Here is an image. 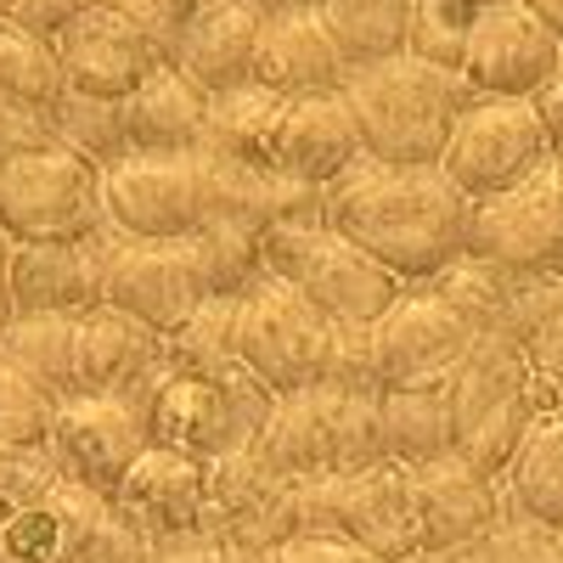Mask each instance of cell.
I'll use <instances>...</instances> for the list:
<instances>
[{"mask_svg": "<svg viewBox=\"0 0 563 563\" xmlns=\"http://www.w3.org/2000/svg\"><path fill=\"white\" fill-rule=\"evenodd\" d=\"M209 124V90L186 79L175 63L153 68L124 97V130L130 153H198Z\"/></svg>", "mask_w": 563, "mask_h": 563, "instance_id": "cell-28", "label": "cell"}, {"mask_svg": "<svg viewBox=\"0 0 563 563\" xmlns=\"http://www.w3.org/2000/svg\"><path fill=\"white\" fill-rule=\"evenodd\" d=\"M321 389H333V395H384L378 355H372V327H350V321L333 327V350H327Z\"/></svg>", "mask_w": 563, "mask_h": 563, "instance_id": "cell-41", "label": "cell"}, {"mask_svg": "<svg viewBox=\"0 0 563 563\" xmlns=\"http://www.w3.org/2000/svg\"><path fill=\"white\" fill-rule=\"evenodd\" d=\"M57 395H45L29 372L12 361H0V445L18 451H45L52 445V422H57Z\"/></svg>", "mask_w": 563, "mask_h": 563, "instance_id": "cell-39", "label": "cell"}, {"mask_svg": "<svg viewBox=\"0 0 563 563\" xmlns=\"http://www.w3.org/2000/svg\"><path fill=\"white\" fill-rule=\"evenodd\" d=\"M563 68V40L525 7V0H501L485 7L462 52V79L474 97H519L530 102L536 90Z\"/></svg>", "mask_w": 563, "mask_h": 563, "instance_id": "cell-16", "label": "cell"}, {"mask_svg": "<svg viewBox=\"0 0 563 563\" xmlns=\"http://www.w3.org/2000/svg\"><path fill=\"white\" fill-rule=\"evenodd\" d=\"M411 474V501H417V536H422V552H456L467 541H479L501 512H507V485L479 474L474 462H462L456 451L440 456V462H422V467H406Z\"/></svg>", "mask_w": 563, "mask_h": 563, "instance_id": "cell-19", "label": "cell"}, {"mask_svg": "<svg viewBox=\"0 0 563 563\" xmlns=\"http://www.w3.org/2000/svg\"><path fill=\"white\" fill-rule=\"evenodd\" d=\"M225 558V541L198 530V536H169V541H153L147 563H220Z\"/></svg>", "mask_w": 563, "mask_h": 563, "instance_id": "cell-47", "label": "cell"}, {"mask_svg": "<svg viewBox=\"0 0 563 563\" xmlns=\"http://www.w3.org/2000/svg\"><path fill=\"white\" fill-rule=\"evenodd\" d=\"M378 400L384 395H333V474H366V467L389 462Z\"/></svg>", "mask_w": 563, "mask_h": 563, "instance_id": "cell-40", "label": "cell"}, {"mask_svg": "<svg viewBox=\"0 0 563 563\" xmlns=\"http://www.w3.org/2000/svg\"><path fill=\"white\" fill-rule=\"evenodd\" d=\"M254 451L271 474L294 479V485L333 479V395L327 389L276 395L271 417L254 434Z\"/></svg>", "mask_w": 563, "mask_h": 563, "instance_id": "cell-27", "label": "cell"}, {"mask_svg": "<svg viewBox=\"0 0 563 563\" xmlns=\"http://www.w3.org/2000/svg\"><path fill=\"white\" fill-rule=\"evenodd\" d=\"M90 7H97V0H0V23H18V29H34L45 40H57Z\"/></svg>", "mask_w": 563, "mask_h": 563, "instance_id": "cell-44", "label": "cell"}, {"mask_svg": "<svg viewBox=\"0 0 563 563\" xmlns=\"http://www.w3.org/2000/svg\"><path fill=\"white\" fill-rule=\"evenodd\" d=\"M108 305L147 321L158 339H169L175 327H186L203 305L198 294V276L186 265L180 243H135L113 231V260H108Z\"/></svg>", "mask_w": 563, "mask_h": 563, "instance_id": "cell-21", "label": "cell"}, {"mask_svg": "<svg viewBox=\"0 0 563 563\" xmlns=\"http://www.w3.org/2000/svg\"><path fill=\"white\" fill-rule=\"evenodd\" d=\"M321 220L372 254L406 288L434 282L474 243V198L456 192V180L440 164H378L361 158L350 175L327 186Z\"/></svg>", "mask_w": 563, "mask_h": 563, "instance_id": "cell-1", "label": "cell"}, {"mask_svg": "<svg viewBox=\"0 0 563 563\" xmlns=\"http://www.w3.org/2000/svg\"><path fill=\"white\" fill-rule=\"evenodd\" d=\"M108 260H113V225L79 243H12L7 276L18 310H63L85 316L108 305Z\"/></svg>", "mask_w": 563, "mask_h": 563, "instance_id": "cell-18", "label": "cell"}, {"mask_svg": "<svg viewBox=\"0 0 563 563\" xmlns=\"http://www.w3.org/2000/svg\"><path fill=\"white\" fill-rule=\"evenodd\" d=\"M0 97L18 102L23 113L52 119V108L68 97L57 40H45L34 29H18V23H0Z\"/></svg>", "mask_w": 563, "mask_h": 563, "instance_id": "cell-35", "label": "cell"}, {"mask_svg": "<svg viewBox=\"0 0 563 563\" xmlns=\"http://www.w3.org/2000/svg\"><path fill=\"white\" fill-rule=\"evenodd\" d=\"M344 102L355 113L366 158L417 169V164H440L456 119L474 102V85L456 68H434L406 52L378 68H355L344 79Z\"/></svg>", "mask_w": 563, "mask_h": 563, "instance_id": "cell-2", "label": "cell"}, {"mask_svg": "<svg viewBox=\"0 0 563 563\" xmlns=\"http://www.w3.org/2000/svg\"><path fill=\"white\" fill-rule=\"evenodd\" d=\"M147 445H153V434H147V417H141L135 395H68L57 406L52 445L45 451L57 456L68 479H79L85 490L113 501L124 474Z\"/></svg>", "mask_w": 563, "mask_h": 563, "instance_id": "cell-14", "label": "cell"}, {"mask_svg": "<svg viewBox=\"0 0 563 563\" xmlns=\"http://www.w3.org/2000/svg\"><path fill=\"white\" fill-rule=\"evenodd\" d=\"M57 57H63L68 90L102 97V102H124L153 68L169 63V45L113 7H90L57 34Z\"/></svg>", "mask_w": 563, "mask_h": 563, "instance_id": "cell-17", "label": "cell"}, {"mask_svg": "<svg viewBox=\"0 0 563 563\" xmlns=\"http://www.w3.org/2000/svg\"><path fill=\"white\" fill-rule=\"evenodd\" d=\"M530 102H536V113H541V124H547L552 158H558V153H563V68H558V74H552V79H547V85L536 90Z\"/></svg>", "mask_w": 563, "mask_h": 563, "instance_id": "cell-48", "label": "cell"}, {"mask_svg": "<svg viewBox=\"0 0 563 563\" xmlns=\"http://www.w3.org/2000/svg\"><path fill=\"white\" fill-rule=\"evenodd\" d=\"M52 141L79 158H90L97 169L130 158V130H124V102H102V97H68L52 108Z\"/></svg>", "mask_w": 563, "mask_h": 563, "instance_id": "cell-36", "label": "cell"}, {"mask_svg": "<svg viewBox=\"0 0 563 563\" xmlns=\"http://www.w3.org/2000/svg\"><path fill=\"white\" fill-rule=\"evenodd\" d=\"M282 113H288V97L265 90L260 79L231 85V90H214V97H209V124H203V147H198V153H214V158H231V164H276Z\"/></svg>", "mask_w": 563, "mask_h": 563, "instance_id": "cell-29", "label": "cell"}, {"mask_svg": "<svg viewBox=\"0 0 563 563\" xmlns=\"http://www.w3.org/2000/svg\"><path fill=\"white\" fill-rule=\"evenodd\" d=\"M411 7L417 0H321L316 18L333 34L344 68H378L389 57H406L411 40Z\"/></svg>", "mask_w": 563, "mask_h": 563, "instance_id": "cell-31", "label": "cell"}, {"mask_svg": "<svg viewBox=\"0 0 563 563\" xmlns=\"http://www.w3.org/2000/svg\"><path fill=\"white\" fill-rule=\"evenodd\" d=\"M260 23H265V12L254 0H209V7L180 29L169 63L186 79H198L209 97L214 90H231V85H249L254 52H260Z\"/></svg>", "mask_w": 563, "mask_h": 563, "instance_id": "cell-26", "label": "cell"}, {"mask_svg": "<svg viewBox=\"0 0 563 563\" xmlns=\"http://www.w3.org/2000/svg\"><path fill=\"white\" fill-rule=\"evenodd\" d=\"M102 209L119 238L180 243L209 220L203 153H130L102 169Z\"/></svg>", "mask_w": 563, "mask_h": 563, "instance_id": "cell-11", "label": "cell"}, {"mask_svg": "<svg viewBox=\"0 0 563 563\" xmlns=\"http://www.w3.org/2000/svg\"><path fill=\"white\" fill-rule=\"evenodd\" d=\"M220 563H276V552H238V547H225Z\"/></svg>", "mask_w": 563, "mask_h": 563, "instance_id": "cell-52", "label": "cell"}, {"mask_svg": "<svg viewBox=\"0 0 563 563\" xmlns=\"http://www.w3.org/2000/svg\"><path fill=\"white\" fill-rule=\"evenodd\" d=\"M451 563H563V530L530 519L507 501V512L479 536L456 552H445Z\"/></svg>", "mask_w": 563, "mask_h": 563, "instance_id": "cell-37", "label": "cell"}, {"mask_svg": "<svg viewBox=\"0 0 563 563\" xmlns=\"http://www.w3.org/2000/svg\"><path fill=\"white\" fill-rule=\"evenodd\" d=\"M113 501L68 479L52 451L0 445V563H74Z\"/></svg>", "mask_w": 563, "mask_h": 563, "instance_id": "cell-4", "label": "cell"}, {"mask_svg": "<svg viewBox=\"0 0 563 563\" xmlns=\"http://www.w3.org/2000/svg\"><path fill=\"white\" fill-rule=\"evenodd\" d=\"M552 175H558V186H563V153H558V158H552Z\"/></svg>", "mask_w": 563, "mask_h": 563, "instance_id": "cell-54", "label": "cell"}, {"mask_svg": "<svg viewBox=\"0 0 563 563\" xmlns=\"http://www.w3.org/2000/svg\"><path fill=\"white\" fill-rule=\"evenodd\" d=\"M479 7H501V0H479Z\"/></svg>", "mask_w": 563, "mask_h": 563, "instance_id": "cell-55", "label": "cell"}, {"mask_svg": "<svg viewBox=\"0 0 563 563\" xmlns=\"http://www.w3.org/2000/svg\"><path fill=\"white\" fill-rule=\"evenodd\" d=\"M113 507L147 541L198 536V530H209V462L169 451V445H147L124 474Z\"/></svg>", "mask_w": 563, "mask_h": 563, "instance_id": "cell-20", "label": "cell"}, {"mask_svg": "<svg viewBox=\"0 0 563 563\" xmlns=\"http://www.w3.org/2000/svg\"><path fill=\"white\" fill-rule=\"evenodd\" d=\"M525 7H530V12H536V18H541V23L558 34V40H563V0H525Z\"/></svg>", "mask_w": 563, "mask_h": 563, "instance_id": "cell-50", "label": "cell"}, {"mask_svg": "<svg viewBox=\"0 0 563 563\" xmlns=\"http://www.w3.org/2000/svg\"><path fill=\"white\" fill-rule=\"evenodd\" d=\"M366 158L355 113L344 102V90H316V97H288L276 130V169L294 175L305 186H333L339 175H350Z\"/></svg>", "mask_w": 563, "mask_h": 563, "instance_id": "cell-23", "label": "cell"}, {"mask_svg": "<svg viewBox=\"0 0 563 563\" xmlns=\"http://www.w3.org/2000/svg\"><path fill=\"white\" fill-rule=\"evenodd\" d=\"M299 512L305 536H339L378 563H406L422 552L417 536V501H411V474L400 462H378L366 474H333L299 485Z\"/></svg>", "mask_w": 563, "mask_h": 563, "instance_id": "cell-9", "label": "cell"}, {"mask_svg": "<svg viewBox=\"0 0 563 563\" xmlns=\"http://www.w3.org/2000/svg\"><path fill=\"white\" fill-rule=\"evenodd\" d=\"M384 451L400 467H422L456 451L451 389H384Z\"/></svg>", "mask_w": 563, "mask_h": 563, "instance_id": "cell-32", "label": "cell"}, {"mask_svg": "<svg viewBox=\"0 0 563 563\" xmlns=\"http://www.w3.org/2000/svg\"><path fill=\"white\" fill-rule=\"evenodd\" d=\"M97 7H113V12H124V18H135L147 34H158L164 45H169V57H175V40H180V29L192 23L209 0H97Z\"/></svg>", "mask_w": 563, "mask_h": 563, "instance_id": "cell-43", "label": "cell"}, {"mask_svg": "<svg viewBox=\"0 0 563 563\" xmlns=\"http://www.w3.org/2000/svg\"><path fill=\"white\" fill-rule=\"evenodd\" d=\"M254 79L276 97H316V90H344L350 68L316 7H299V12H265Z\"/></svg>", "mask_w": 563, "mask_h": 563, "instance_id": "cell-24", "label": "cell"}, {"mask_svg": "<svg viewBox=\"0 0 563 563\" xmlns=\"http://www.w3.org/2000/svg\"><path fill=\"white\" fill-rule=\"evenodd\" d=\"M406 563H451V558H434V552H417V558H406Z\"/></svg>", "mask_w": 563, "mask_h": 563, "instance_id": "cell-53", "label": "cell"}, {"mask_svg": "<svg viewBox=\"0 0 563 563\" xmlns=\"http://www.w3.org/2000/svg\"><path fill=\"white\" fill-rule=\"evenodd\" d=\"M276 563H378V558L339 541V536H299V541H288L276 552Z\"/></svg>", "mask_w": 563, "mask_h": 563, "instance_id": "cell-46", "label": "cell"}, {"mask_svg": "<svg viewBox=\"0 0 563 563\" xmlns=\"http://www.w3.org/2000/svg\"><path fill=\"white\" fill-rule=\"evenodd\" d=\"M135 406H141V417H147L153 445L214 462V456L238 451V445H254L276 395L238 355H225L214 366H169L164 361L153 378L135 389Z\"/></svg>", "mask_w": 563, "mask_h": 563, "instance_id": "cell-3", "label": "cell"}, {"mask_svg": "<svg viewBox=\"0 0 563 563\" xmlns=\"http://www.w3.org/2000/svg\"><path fill=\"white\" fill-rule=\"evenodd\" d=\"M203 175H209V214L254 225L260 238L276 231V225H310L327 209L321 186H305L294 175H282L276 164H231V158L203 153Z\"/></svg>", "mask_w": 563, "mask_h": 563, "instance_id": "cell-25", "label": "cell"}, {"mask_svg": "<svg viewBox=\"0 0 563 563\" xmlns=\"http://www.w3.org/2000/svg\"><path fill=\"white\" fill-rule=\"evenodd\" d=\"M209 536L238 552H282L305 536L299 485L271 474L254 445L209 462Z\"/></svg>", "mask_w": 563, "mask_h": 563, "instance_id": "cell-13", "label": "cell"}, {"mask_svg": "<svg viewBox=\"0 0 563 563\" xmlns=\"http://www.w3.org/2000/svg\"><path fill=\"white\" fill-rule=\"evenodd\" d=\"M536 372L525 344H512L501 333L479 339L467 350L462 372L451 378V422H456V456L474 462L479 474L501 479L519 445L536 429Z\"/></svg>", "mask_w": 563, "mask_h": 563, "instance_id": "cell-5", "label": "cell"}, {"mask_svg": "<svg viewBox=\"0 0 563 563\" xmlns=\"http://www.w3.org/2000/svg\"><path fill=\"white\" fill-rule=\"evenodd\" d=\"M164 366V339L113 305L74 316V395H135Z\"/></svg>", "mask_w": 563, "mask_h": 563, "instance_id": "cell-22", "label": "cell"}, {"mask_svg": "<svg viewBox=\"0 0 563 563\" xmlns=\"http://www.w3.org/2000/svg\"><path fill=\"white\" fill-rule=\"evenodd\" d=\"M479 333L429 288H406L372 321V355H378L384 389H451Z\"/></svg>", "mask_w": 563, "mask_h": 563, "instance_id": "cell-12", "label": "cell"}, {"mask_svg": "<svg viewBox=\"0 0 563 563\" xmlns=\"http://www.w3.org/2000/svg\"><path fill=\"white\" fill-rule=\"evenodd\" d=\"M260 12H299V7H321V0H254Z\"/></svg>", "mask_w": 563, "mask_h": 563, "instance_id": "cell-51", "label": "cell"}, {"mask_svg": "<svg viewBox=\"0 0 563 563\" xmlns=\"http://www.w3.org/2000/svg\"><path fill=\"white\" fill-rule=\"evenodd\" d=\"M180 254L192 265L203 299H243L265 276V238L254 225H238L225 214H209L198 231H186Z\"/></svg>", "mask_w": 563, "mask_h": 563, "instance_id": "cell-30", "label": "cell"}, {"mask_svg": "<svg viewBox=\"0 0 563 563\" xmlns=\"http://www.w3.org/2000/svg\"><path fill=\"white\" fill-rule=\"evenodd\" d=\"M507 501L530 519L563 530V411H541L530 440L519 445L512 467L501 474Z\"/></svg>", "mask_w": 563, "mask_h": 563, "instance_id": "cell-33", "label": "cell"}, {"mask_svg": "<svg viewBox=\"0 0 563 563\" xmlns=\"http://www.w3.org/2000/svg\"><path fill=\"white\" fill-rule=\"evenodd\" d=\"M265 271L294 282L316 310H327L333 321H350V327H372L406 294L400 276H389L372 254L339 238L327 220L265 231Z\"/></svg>", "mask_w": 563, "mask_h": 563, "instance_id": "cell-6", "label": "cell"}, {"mask_svg": "<svg viewBox=\"0 0 563 563\" xmlns=\"http://www.w3.org/2000/svg\"><path fill=\"white\" fill-rule=\"evenodd\" d=\"M7 254H12V238L0 231V339H7V327H12V316H18V305H12V276H7Z\"/></svg>", "mask_w": 563, "mask_h": 563, "instance_id": "cell-49", "label": "cell"}, {"mask_svg": "<svg viewBox=\"0 0 563 563\" xmlns=\"http://www.w3.org/2000/svg\"><path fill=\"white\" fill-rule=\"evenodd\" d=\"M547 164H552L547 124L536 102H519V97H474L440 153V169L474 203L512 192V186H525Z\"/></svg>", "mask_w": 563, "mask_h": 563, "instance_id": "cell-10", "label": "cell"}, {"mask_svg": "<svg viewBox=\"0 0 563 563\" xmlns=\"http://www.w3.org/2000/svg\"><path fill=\"white\" fill-rule=\"evenodd\" d=\"M479 0H417L411 7V40L406 52L434 63V68H456L462 74V52H467V34L479 23Z\"/></svg>", "mask_w": 563, "mask_h": 563, "instance_id": "cell-38", "label": "cell"}, {"mask_svg": "<svg viewBox=\"0 0 563 563\" xmlns=\"http://www.w3.org/2000/svg\"><path fill=\"white\" fill-rule=\"evenodd\" d=\"M34 147H52V119H40V113H23L18 102L0 97V164H12Z\"/></svg>", "mask_w": 563, "mask_h": 563, "instance_id": "cell-45", "label": "cell"}, {"mask_svg": "<svg viewBox=\"0 0 563 563\" xmlns=\"http://www.w3.org/2000/svg\"><path fill=\"white\" fill-rule=\"evenodd\" d=\"M467 254L512 276H563V186L552 164L512 192L474 203Z\"/></svg>", "mask_w": 563, "mask_h": 563, "instance_id": "cell-15", "label": "cell"}, {"mask_svg": "<svg viewBox=\"0 0 563 563\" xmlns=\"http://www.w3.org/2000/svg\"><path fill=\"white\" fill-rule=\"evenodd\" d=\"M102 225V169L90 158L52 141L0 164V231L12 243H79Z\"/></svg>", "mask_w": 563, "mask_h": 563, "instance_id": "cell-8", "label": "cell"}, {"mask_svg": "<svg viewBox=\"0 0 563 563\" xmlns=\"http://www.w3.org/2000/svg\"><path fill=\"white\" fill-rule=\"evenodd\" d=\"M0 361L29 372L45 395L68 400L74 395V316H63V310H18L7 339H0Z\"/></svg>", "mask_w": 563, "mask_h": 563, "instance_id": "cell-34", "label": "cell"}, {"mask_svg": "<svg viewBox=\"0 0 563 563\" xmlns=\"http://www.w3.org/2000/svg\"><path fill=\"white\" fill-rule=\"evenodd\" d=\"M147 552H153V541L141 536L119 507H108L97 519V530L85 536V547L74 552V563H147Z\"/></svg>", "mask_w": 563, "mask_h": 563, "instance_id": "cell-42", "label": "cell"}, {"mask_svg": "<svg viewBox=\"0 0 563 563\" xmlns=\"http://www.w3.org/2000/svg\"><path fill=\"white\" fill-rule=\"evenodd\" d=\"M333 316L316 310L294 282L260 276L254 288L238 299V321H231V350L254 372L271 395L294 389H321L327 350H333Z\"/></svg>", "mask_w": 563, "mask_h": 563, "instance_id": "cell-7", "label": "cell"}]
</instances>
